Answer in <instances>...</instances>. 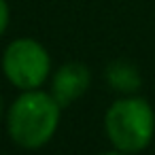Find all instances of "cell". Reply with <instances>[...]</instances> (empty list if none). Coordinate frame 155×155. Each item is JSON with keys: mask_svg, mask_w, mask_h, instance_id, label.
<instances>
[{"mask_svg": "<svg viewBox=\"0 0 155 155\" xmlns=\"http://www.w3.org/2000/svg\"><path fill=\"white\" fill-rule=\"evenodd\" d=\"M51 70V58L47 49L34 38H17L7 45L2 53L5 77L21 91L38 89Z\"/></svg>", "mask_w": 155, "mask_h": 155, "instance_id": "cell-3", "label": "cell"}, {"mask_svg": "<svg viewBox=\"0 0 155 155\" xmlns=\"http://www.w3.org/2000/svg\"><path fill=\"white\" fill-rule=\"evenodd\" d=\"M91 83V72L85 64L79 62H70L64 64L51 81V96L60 102V106H68L72 104L77 98H81Z\"/></svg>", "mask_w": 155, "mask_h": 155, "instance_id": "cell-4", "label": "cell"}, {"mask_svg": "<svg viewBox=\"0 0 155 155\" xmlns=\"http://www.w3.org/2000/svg\"><path fill=\"white\" fill-rule=\"evenodd\" d=\"M98 155H132V153H125V151H119V149H113V151H106V153H98Z\"/></svg>", "mask_w": 155, "mask_h": 155, "instance_id": "cell-7", "label": "cell"}, {"mask_svg": "<svg viewBox=\"0 0 155 155\" xmlns=\"http://www.w3.org/2000/svg\"><path fill=\"white\" fill-rule=\"evenodd\" d=\"M106 81L115 91L134 94L140 87V72L130 62H113L106 68Z\"/></svg>", "mask_w": 155, "mask_h": 155, "instance_id": "cell-5", "label": "cell"}, {"mask_svg": "<svg viewBox=\"0 0 155 155\" xmlns=\"http://www.w3.org/2000/svg\"><path fill=\"white\" fill-rule=\"evenodd\" d=\"M0 113H2V98H0Z\"/></svg>", "mask_w": 155, "mask_h": 155, "instance_id": "cell-8", "label": "cell"}, {"mask_svg": "<svg viewBox=\"0 0 155 155\" xmlns=\"http://www.w3.org/2000/svg\"><path fill=\"white\" fill-rule=\"evenodd\" d=\"M104 130L113 149L134 155L151 144L155 134V113L144 98L125 96L115 100L106 110Z\"/></svg>", "mask_w": 155, "mask_h": 155, "instance_id": "cell-2", "label": "cell"}, {"mask_svg": "<svg viewBox=\"0 0 155 155\" xmlns=\"http://www.w3.org/2000/svg\"><path fill=\"white\" fill-rule=\"evenodd\" d=\"M9 26V5H7V0H0V36L5 34Z\"/></svg>", "mask_w": 155, "mask_h": 155, "instance_id": "cell-6", "label": "cell"}, {"mask_svg": "<svg viewBox=\"0 0 155 155\" xmlns=\"http://www.w3.org/2000/svg\"><path fill=\"white\" fill-rule=\"evenodd\" d=\"M60 115L62 106L51 94L41 89H26L9 108V136L24 149H41L53 138Z\"/></svg>", "mask_w": 155, "mask_h": 155, "instance_id": "cell-1", "label": "cell"}]
</instances>
